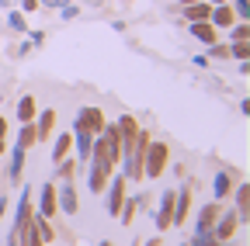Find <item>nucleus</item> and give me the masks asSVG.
<instances>
[{"instance_id":"obj_15","label":"nucleus","mask_w":250,"mask_h":246,"mask_svg":"<svg viewBox=\"0 0 250 246\" xmlns=\"http://www.w3.org/2000/svg\"><path fill=\"white\" fill-rule=\"evenodd\" d=\"M70 146H73V135H70V132L56 135V142H52V163L66 160V156H70Z\"/></svg>"},{"instance_id":"obj_24","label":"nucleus","mask_w":250,"mask_h":246,"mask_svg":"<svg viewBox=\"0 0 250 246\" xmlns=\"http://www.w3.org/2000/svg\"><path fill=\"white\" fill-rule=\"evenodd\" d=\"M247 56H250V45L247 42H233L229 45V59H247Z\"/></svg>"},{"instance_id":"obj_14","label":"nucleus","mask_w":250,"mask_h":246,"mask_svg":"<svg viewBox=\"0 0 250 246\" xmlns=\"http://www.w3.org/2000/svg\"><path fill=\"white\" fill-rule=\"evenodd\" d=\"M52 129H56V111L49 108V111H42V114H39V125H35V132H39V142H49Z\"/></svg>"},{"instance_id":"obj_30","label":"nucleus","mask_w":250,"mask_h":246,"mask_svg":"<svg viewBox=\"0 0 250 246\" xmlns=\"http://www.w3.org/2000/svg\"><path fill=\"white\" fill-rule=\"evenodd\" d=\"M21 7L24 11H39V0H21Z\"/></svg>"},{"instance_id":"obj_1","label":"nucleus","mask_w":250,"mask_h":246,"mask_svg":"<svg viewBox=\"0 0 250 246\" xmlns=\"http://www.w3.org/2000/svg\"><path fill=\"white\" fill-rule=\"evenodd\" d=\"M167 142L164 139H149L146 142V152H143V177H160L164 170H167Z\"/></svg>"},{"instance_id":"obj_26","label":"nucleus","mask_w":250,"mask_h":246,"mask_svg":"<svg viewBox=\"0 0 250 246\" xmlns=\"http://www.w3.org/2000/svg\"><path fill=\"white\" fill-rule=\"evenodd\" d=\"M229 35H233V42H250V28H247V21H243V24H236Z\"/></svg>"},{"instance_id":"obj_29","label":"nucleus","mask_w":250,"mask_h":246,"mask_svg":"<svg viewBox=\"0 0 250 246\" xmlns=\"http://www.w3.org/2000/svg\"><path fill=\"white\" fill-rule=\"evenodd\" d=\"M11 28H18V32H24V18H21V14H11Z\"/></svg>"},{"instance_id":"obj_3","label":"nucleus","mask_w":250,"mask_h":246,"mask_svg":"<svg viewBox=\"0 0 250 246\" xmlns=\"http://www.w3.org/2000/svg\"><path fill=\"white\" fill-rule=\"evenodd\" d=\"M236 226H240V215H236V211H226V215H219V219H215V226H212V239L226 243V239L236 232Z\"/></svg>"},{"instance_id":"obj_4","label":"nucleus","mask_w":250,"mask_h":246,"mask_svg":"<svg viewBox=\"0 0 250 246\" xmlns=\"http://www.w3.org/2000/svg\"><path fill=\"white\" fill-rule=\"evenodd\" d=\"M31 215H35V208H31V188H24L21 191V201H18V219H14V232L18 236L31 226Z\"/></svg>"},{"instance_id":"obj_6","label":"nucleus","mask_w":250,"mask_h":246,"mask_svg":"<svg viewBox=\"0 0 250 246\" xmlns=\"http://www.w3.org/2000/svg\"><path fill=\"white\" fill-rule=\"evenodd\" d=\"M188 35H195L205 45H215L219 42V28H212V21H191L188 24Z\"/></svg>"},{"instance_id":"obj_8","label":"nucleus","mask_w":250,"mask_h":246,"mask_svg":"<svg viewBox=\"0 0 250 246\" xmlns=\"http://www.w3.org/2000/svg\"><path fill=\"white\" fill-rule=\"evenodd\" d=\"M56 211H59V205H56V188H52V184H45V188L39 191V215L52 222Z\"/></svg>"},{"instance_id":"obj_18","label":"nucleus","mask_w":250,"mask_h":246,"mask_svg":"<svg viewBox=\"0 0 250 246\" xmlns=\"http://www.w3.org/2000/svg\"><path fill=\"white\" fill-rule=\"evenodd\" d=\"M212 4L208 0H198V4H188V21H208Z\"/></svg>"},{"instance_id":"obj_36","label":"nucleus","mask_w":250,"mask_h":246,"mask_svg":"<svg viewBox=\"0 0 250 246\" xmlns=\"http://www.w3.org/2000/svg\"><path fill=\"white\" fill-rule=\"evenodd\" d=\"M188 4H198V0H184V7H188Z\"/></svg>"},{"instance_id":"obj_31","label":"nucleus","mask_w":250,"mask_h":246,"mask_svg":"<svg viewBox=\"0 0 250 246\" xmlns=\"http://www.w3.org/2000/svg\"><path fill=\"white\" fill-rule=\"evenodd\" d=\"M39 4H45V7H62L66 0H39Z\"/></svg>"},{"instance_id":"obj_35","label":"nucleus","mask_w":250,"mask_h":246,"mask_svg":"<svg viewBox=\"0 0 250 246\" xmlns=\"http://www.w3.org/2000/svg\"><path fill=\"white\" fill-rule=\"evenodd\" d=\"M208 4H226V0H208Z\"/></svg>"},{"instance_id":"obj_33","label":"nucleus","mask_w":250,"mask_h":246,"mask_svg":"<svg viewBox=\"0 0 250 246\" xmlns=\"http://www.w3.org/2000/svg\"><path fill=\"white\" fill-rule=\"evenodd\" d=\"M4 208H7V198H0V219H4Z\"/></svg>"},{"instance_id":"obj_22","label":"nucleus","mask_w":250,"mask_h":246,"mask_svg":"<svg viewBox=\"0 0 250 246\" xmlns=\"http://www.w3.org/2000/svg\"><path fill=\"white\" fill-rule=\"evenodd\" d=\"M39 142V132H35V125H31V121H21V139H18V146L21 149H31Z\"/></svg>"},{"instance_id":"obj_39","label":"nucleus","mask_w":250,"mask_h":246,"mask_svg":"<svg viewBox=\"0 0 250 246\" xmlns=\"http://www.w3.org/2000/svg\"><path fill=\"white\" fill-rule=\"evenodd\" d=\"M45 246H49V243H45Z\"/></svg>"},{"instance_id":"obj_20","label":"nucleus","mask_w":250,"mask_h":246,"mask_svg":"<svg viewBox=\"0 0 250 246\" xmlns=\"http://www.w3.org/2000/svg\"><path fill=\"white\" fill-rule=\"evenodd\" d=\"M115 129H118L122 139H132V135L139 132V125H136V118H132V114H122V118L115 121Z\"/></svg>"},{"instance_id":"obj_11","label":"nucleus","mask_w":250,"mask_h":246,"mask_svg":"<svg viewBox=\"0 0 250 246\" xmlns=\"http://www.w3.org/2000/svg\"><path fill=\"white\" fill-rule=\"evenodd\" d=\"M208 21H212V28H233L236 14H233V7H226V4H212Z\"/></svg>"},{"instance_id":"obj_7","label":"nucleus","mask_w":250,"mask_h":246,"mask_svg":"<svg viewBox=\"0 0 250 246\" xmlns=\"http://www.w3.org/2000/svg\"><path fill=\"white\" fill-rule=\"evenodd\" d=\"M122 201H125V177H115L111 180V191H108V215H111V219H118Z\"/></svg>"},{"instance_id":"obj_19","label":"nucleus","mask_w":250,"mask_h":246,"mask_svg":"<svg viewBox=\"0 0 250 246\" xmlns=\"http://www.w3.org/2000/svg\"><path fill=\"white\" fill-rule=\"evenodd\" d=\"M212 194H215V201H223V198L229 194V173H226V170L215 173V180H212Z\"/></svg>"},{"instance_id":"obj_10","label":"nucleus","mask_w":250,"mask_h":246,"mask_svg":"<svg viewBox=\"0 0 250 246\" xmlns=\"http://www.w3.org/2000/svg\"><path fill=\"white\" fill-rule=\"evenodd\" d=\"M188 208H191V191H174V226H184L188 219Z\"/></svg>"},{"instance_id":"obj_12","label":"nucleus","mask_w":250,"mask_h":246,"mask_svg":"<svg viewBox=\"0 0 250 246\" xmlns=\"http://www.w3.org/2000/svg\"><path fill=\"white\" fill-rule=\"evenodd\" d=\"M215 219H219V201H208L202 211H198V232H212V226H215Z\"/></svg>"},{"instance_id":"obj_16","label":"nucleus","mask_w":250,"mask_h":246,"mask_svg":"<svg viewBox=\"0 0 250 246\" xmlns=\"http://www.w3.org/2000/svg\"><path fill=\"white\" fill-rule=\"evenodd\" d=\"M24 152H28V149H21L18 142L11 146V180H14V184H21V170H24Z\"/></svg>"},{"instance_id":"obj_34","label":"nucleus","mask_w":250,"mask_h":246,"mask_svg":"<svg viewBox=\"0 0 250 246\" xmlns=\"http://www.w3.org/2000/svg\"><path fill=\"white\" fill-rule=\"evenodd\" d=\"M146 246H160V239H149V243H146Z\"/></svg>"},{"instance_id":"obj_28","label":"nucleus","mask_w":250,"mask_h":246,"mask_svg":"<svg viewBox=\"0 0 250 246\" xmlns=\"http://www.w3.org/2000/svg\"><path fill=\"white\" fill-rule=\"evenodd\" d=\"M208 56H215V59H229V45H219V42H215Z\"/></svg>"},{"instance_id":"obj_25","label":"nucleus","mask_w":250,"mask_h":246,"mask_svg":"<svg viewBox=\"0 0 250 246\" xmlns=\"http://www.w3.org/2000/svg\"><path fill=\"white\" fill-rule=\"evenodd\" d=\"M191 246H226V243H219V239H212V232H198Z\"/></svg>"},{"instance_id":"obj_5","label":"nucleus","mask_w":250,"mask_h":246,"mask_svg":"<svg viewBox=\"0 0 250 246\" xmlns=\"http://www.w3.org/2000/svg\"><path fill=\"white\" fill-rule=\"evenodd\" d=\"M56 205L66 211V215H77L80 198H77V184H73V180H66V184H62V191H56Z\"/></svg>"},{"instance_id":"obj_13","label":"nucleus","mask_w":250,"mask_h":246,"mask_svg":"<svg viewBox=\"0 0 250 246\" xmlns=\"http://www.w3.org/2000/svg\"><path fill=\"white\" fill-rule=\"evenodd\" d=\"M236 215H240L243 226H247V219H250V184L247 180L236 188Z\"/></svg>"},{"instance_id":"obj_32","label":"nucleus","mask_w":250,"mask_h":246,"mask_svg":"<svg viewBox=\"0 0 250 246\" xmlns=\"http://www.w3.org/2000/svg\"><path fill=\"white\" fill-rule=\"evenodd\" d=\"M4 135H7V121L0 118V142H4Z\"/></svg>"},{"instance_id":"obj_38","label":"nucleus","mask_w":250,"mask_h":246,"mask_svg":"<svg viewBox=\"0 0 250 246\" xmlns=\"http://www.w3.org/2000/svg\"><path fill=\"white\" fill-rule=\"evenodd\" d=\"M0 152H4V142H0Z\"/></svg>"},{"instance_id":"obj_27","label":"nucleus","mask_w":250,"mask_h":246,"mask_svg":"<svg viewBox=\"0 0 250 246\" xmlns=\"http://www.w3.org/2000/svg\"><path fill=\"white\" fill-rule=\"evenodd\" d=\"M233 14L247 21V18H250V0H236V11H233Z\"/></svg>"},{"instance_id":"obj_37","label":"nucleus","mask_w":250,"mask_h":246,"mask_svg":"<svg viewBox=\"0 0 250 246\" xmlns=\"http://www.w3.org/2000/svg\"><path fill=\"white\" fill-rule=\"evenodd\" d=\"M101 246H111V243H108V239H104V243H101Z\"/></svg>"},{"instance_id":"obj_21","label":"nucleus","mask_w":250,"mask_h":246,"mask_svg":"<svg viewBox=\"0 0 250 246\" xmlns=\"http://www.w3.org/2000/svg\"><path fill=\"white\" fill-rule=\"evenodd\" d=\"M35 114H39V111H35V97L24 94V97L18 101V121H31Z\"/></svg>"},{"instance_id":"obj_17","label":"nucleus","mask_w":250,"mask_h":246,"mask_svg":"<svg viewBox=\"0 0 250 246\" xmlns=\"http://www.w3.org/2000/svg\"><path fill=\"white\" fill-rule=\"evenodd\" d=\"M90 146H94V135L90 132H77V163L90 160Z\"/></svg>"},{"instance_id":"obj_9","label":"nucleus","mask_w":250,"mask_h":246,"mask_svg":"<svg viewBox=\"0 0 250 246\" xmlns=\"http://www.w3.org/2000/svg\"><path fill=\"white\" fill-rule=\"evenodd\" d=\"M174 226V191H164V201H160V215H156V229L167 232Z\"/></svg>"},{"instance_id":"obj_23","label":"nucleus","mask_w":250,"mask_h":246,"mask_svg":"<svg viewBox=\"0 0 250 246\" xmlns=\"http://www.w3.org/2000/svg\"><path fill=\"white\" fill-rule=\"evenodd\" d=\"M21 239H24V246H45V243H42V236H39V229H35V222H31V226L21 232Z\"/></svg>"},{"instance_id":"obj_2","label":"nucleus","mask_w":250,"mask_h":246,"mask_svg":"<svg viewBox=\"0 0 250 246\" xmlns=\"http://www.w3.org/2000/svg\"><path fill=\"white\" fill-rule=\"evenodd\" d=\"M104 129V111L101 108H80L77 121H73V132H90V135H101Z\"/></svg>"}]
</instances>
